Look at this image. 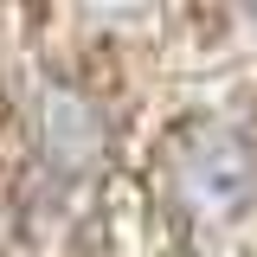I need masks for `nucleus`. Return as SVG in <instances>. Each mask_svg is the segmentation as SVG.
Listing matches in <instances>:
<instances>
[{"label": "nucleus", "mask_w": 257, "mask_h": 257, "mask_svg": "<svg viewBox=\"0 0 257 257\" xmlns=\"http://www.w3.org/2000/svg\"><path fill=\"white\" fill-rule=\"evenodd\" d=\"M135 212L174 251H199L257 219V109L187 103L128 148Z\"/></svg>", "instance_id": "1"}]
</instances>
